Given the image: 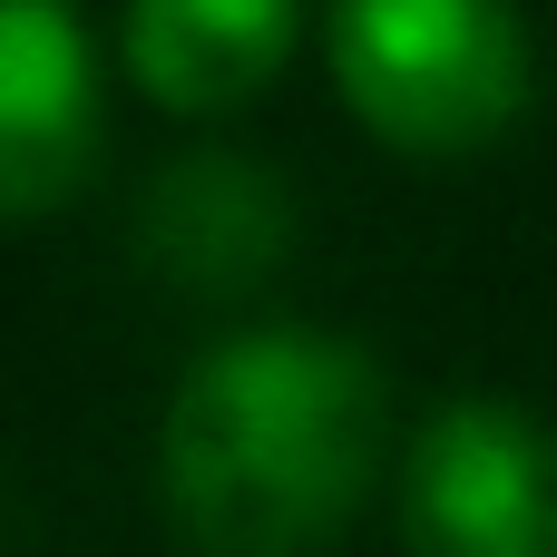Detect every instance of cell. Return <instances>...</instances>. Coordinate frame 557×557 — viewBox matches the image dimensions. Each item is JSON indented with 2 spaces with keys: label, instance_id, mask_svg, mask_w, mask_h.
Segmentation results:
<instances>
[{
  "label": "cell",
  "instance_id": "cell-1",
  "mask_svg": "<svg viewBox=\"0 0 557 557\" xmlns=\"http://www.w3.org/2000/svg\"><path fill=\"white\" fill-rule=\"evenodd\" d=\"M392 382L352 333L264 323L186 362L157 480L196 557H313L372 490Z\"/></svg>",
  "mask_w": 557,
  "mask_h": 557
},
{
  "label": "cell",
  "instance_id": "cell-2",
  "mask_svg": "<svg viewBox=\"0 0 557 557\" xmlns=\"http://www.w3.org/2000/svg\"><path fill=\"white\" fill-rule=\"evenodd\" d=\"M333 88L372 137L460 157L529 108V29L509 0H333Z\"/></svg>",
  "mask_w": 557,
  "mask_h": 557
},
{
  "label": "cell",
  "instance_id": "cell-3",
  "mask_svg": "<svg viewBox=\"0 0 557 557\" xmlns=\"http://www.w3.org/2000/svg\"><path fill=\"white\" fill-rule=\"evenodd\" d=\"M411 557H557V441L519 401H450L401 460Z\"/></svg>",
  "mask_w": 557,
  "mask_h": 557
},
{
  "label": "cell",
  "instance_id": "cell-4",
  "mask_svg": "<svg viewBox=\"0 0 557 557\" xmlns=\"http://www.w3.org/2000/svg\"><path fill=\"white\" fill-rule=\"evenodd\" d=\"M98 166V59L69 0H0V215H49Z\"/></svg>",
  "mask_w": 557,
  "mask_h": 557
},
{
  "label": "cell",
  "instance_id": "cell-5",
  "mask_svg": "<svg viewBox=\"0 0 557 557\" xmlns=\"http://www.w3.org/2000/svg\"><path fill=\"white\" fill-rule=\"evenodd\" d=\"M284 235H294V206H284V186L255 157H186L137 206V255L166 284H186V294L255 284L284 255Z\"/></svg>",
  "mask_w": 557,
  "mask_h": 557
},
{
  "label": "cell",
  "instance_id": "cell-6",
  "mask_svg": "<svg viewBox=\"0 0 557 557\" xmlns=\"http://www.w3.org/2000/svg\"><path fill=\"white\" fill-rule=\"evenodd\" d=\"M294 49V0H127L117 59L127 78L176 108V117H215L245 108Z\"/></svg>",
  "mask_w": 557,
  "mask_h": 557
}]
</instances>
